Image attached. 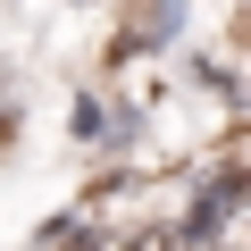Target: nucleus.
Segmentation results:
<instances>
[{"mask_svg": "<svg viewBox=\"0 0 251 251\" xmlns=\"http://www.w3.org/2000/svg\"><path fill=\"white\" fill-rule=\"evenodd\" d=\"M0 134H9V75H0Z\"/></svg>", "mask_w": 251, "mask_h": 251, "instance_id": "1", "label": "nucleus"}]
</instances>
